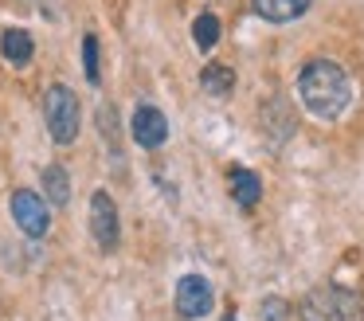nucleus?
Masks as SVG:
<instances>
[{"label": "nucleus", "instance_id": "obj_1", "mask_svg": "<svg viewBox=\"0 0 364 321\" xmlns=\"http://www.w3.org/2000/svg\"><path fill=\"white\" fill-rule=\"evenodd\" d=\"M298 98L314 117L333 122V117L345 114L348 98H353V83H348V75H345L341 63L314 59V63H306L301 75H298Z\"/></svg>", "mask_w": 364, "mask_h": 321}, {"label": "nucleus", "instance_id": "obj_2", "mask_svg": "<svg viewBox=\"0 0 364 321\" xmlns=\"http://www.w3.org/2000/svg\"><path fill=\"white\" fill-rule=\"evenodd\" d=\"M301 321H364V298L345 286H317L301 302Z\"/></svg>", "mask_w": 364, "mask_h": 321}, {"label": "nucleus", "instance_id": "obj_3", "mask_svg": "<svg viewBox=\"0 0 364 321\" xmlns=\"http://www.w3.org/2000/svg\"><path fill=\"white\" fill-rule=\"evenodd\" d=\"M79 114L82 110L71 86H63V83L48 86V94H43V122H48V133L59 145H71L79 137Z\"/></svg>", "mask_w": 364, "mask_h": 321}, {"label": "nucleus", "instance_id": "obj_4", "mask_svg": "<svg viewBox=\"0 0 364 321\" xmlns=\"http://www.w3.org/2000/svg\"><path fill=\"white\" fill-rule=\"evenodd\" d=\"M12 219H16V227L24 235H32V239H40V235H48L51 227V211H48V200L36 192H28V188H16L12 192Z\"/></svg>", "mask_w": 364, "mask_h": 321}, {"label": "nucleus", "instance_id": "obj_5", "mask_svg": "<svg viewBox=\"0 0 364 321\" xmlns=\"http://www.w3.org/2000/svg\"><path fill=\"white\" fill-rule=\"evenodd\" d=\"M90 231H95V243L102 251H118L122 223H118V204H114L110 192L90 196Z\"/></svg>", "mask_w": 364, "mask_h": 321}, {"label": "nucleus", "instance_id": "obj_6", "mask_svg": "<svg viewBox=\"0 0 364 321\" xmlns=\"http://www.w3.org/2000/svg\"><path fill=\"white\" fill-rule=\"evenodd\" d=\"M173 302H176V313H181V317L196 321L212 310V286H208V278H200V274H184V278L176 282Z\"/></svg>", "mask_w": 364, "mask_h": 321}, {"label": "nucleus", "instance_id": "obj_7", "mask_svg": "<svg viewBox=\"0 0 364 321\" xmlns=\"http://www.w3.org/2000/svg\"><path fill=\"white\" fill-rule=\"evenodd\" d=\"M129 133L141 149H161L168 141V117L157 106H137L129 117Z\"/></svg>", "mask_w": 364, "mask_h": 321}, {"label": "nucleus", "instance_id": "obj_8", "mask_svg": "<svg viewBox=\"0 0 364 321\" xmlns=\"http://www.w3.org/2000/svg\"><path fill=\"white\" fill-rule=\"evenodd\" d=\"M314 0H255V16L267 23H290L298 20Z\"/></svg>", "mask_w": 364, "mask_h": 321}, {"label": "nucleus", "instance_id": "obj_9", "mask_svg": "<svg viewBox=\"0 0 364 321\" xmlns=\"http://www.w3.org/2000/svg\"><path fill=\"white\" fill-rule=\"evenodd\" d=\"M0 55H4L12 67H28L32 55H36V43H32V36H28L24 28H9L4 36H0Z\"/></svg>", "mask_w": 364, "mask_h": 321}, {"label": "nucleus", "instance_id": "obj_10", "mask_svg": "<svg viewBox=\"0 0 364 321\" xmlns=\"http://www.w3.org/2000/svg\"><path fill=\"white\" fill-rule=\"evenodd\" d=\"M231 196L239 200V208H255L259 196H262L259 172H251V169H235V172H231Z\"/></svg>", "mask_w": 364, "mask_h": 321}, {"label": "nucleus", "instance_id": "obj_11", "mask_svg": "<svg viewBox=\"0 0 364 321\" xmlns=\"http://www.w3.org/2000/svg\"><path fill=\"white\" fill-rule=\"evenodd\" d=\"M43 192H48L51 208H67V200H71V180H67L63 164H48L43 169Z\"/></svg>", "mask_w": 364, "mask_h": 321}, {"label": "nucleus", "instance_id": "obj_12", "mask_svg": "<svg viewBox=\"0 0 364 321\" xmlns=\"http://www.w3.org/2000/svg\"><path fill=\"white\" fill-rule=\"evenodd\" d=\"M200 86H204L208 94H215V98H223V94L235 86V70L223 67V63H208V67L200 70Z\"/></svg>", "mask_w": 364, "mask_h": 321}, {"label": "nucleus", "instance_id": "obj_13", "mask_svg": "<svg viewBox=\"0 0 364 321\" xmlns=\"http://www.w3.org/2000/svg\"><path fill=\"white\" fill-rule=\"evenodd\" d=\"M192 39H196L200 51H212L215 43H220V20H215V12H200L196 23H192Z\"/></svg>", "mask_w": 364, "mask_h": 321}, {"label": "nucleus", "instance_id": "obj_14", "mask_svg": "<svg viewBox=\"0 0 364 321\" xmlns=\"http://www.w3.org/2000/svg\"><path fill=\"white\" fill-rule=\"evenodd\" d=\"M82 67H87V78L98 86V39L95 36L82 39Z\"/></svg>", "mask_w": 364, "mask_h": 321}, {"label": "nucleus", "instance_id": "obj_15", "mask_svg": "<svg viewBox=\"0 0 364 321\" xmlns=\"http://www.w3.org/2000/svg\"><path fill=\"white\" fill-rule=\"evenodd\" d=\"M286 317V302L282 298H267L262 302V321H282Z\"/></svg>", "mask_w": 364, "mask_h": 321}, {"label": "nucleus", "instance_id": "obj_16", "mask_svg": "<svg viewBox=\"0 0 364 321\" xmlns=\"http://www.w3.org/2000/svg\"><path fill=\"white\" fill-rule=\"evenodd\" d=\"M223 321H235V317H223Z\"/></svg>", "mask_w": 364, "mask_h": 321}]
</instances>
